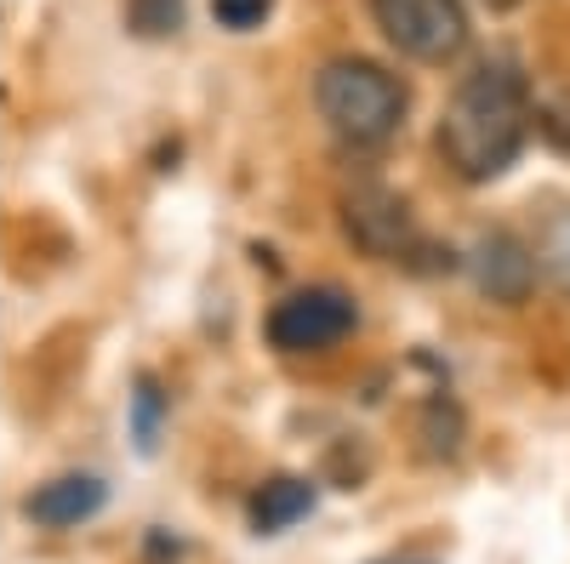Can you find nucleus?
Segmentation results:
<instances>
[{"label": "nucleus", "instance_id": "3", "mask_svg": "<svg viewBox=\"0 0 570 564\" xmlns=\"http://www.w3.org/2000/svg\"><path fill=\"white\" fill-rule=\"evenodd\" d=\"M360 332V303L343 286H303L292 297H279L263 319V337L274 354L285 359H308V354H331Z\"/></svg>", "mask_w": 570, "mask_h": 564}, {"label": "nucleus", "instance_id": "2", "mask_svg": "<svg viewBox=\"0 0 570 564\" xmlns=\"http://www.w3.org/2000/svg\"><path fill=\"white\" fill-rule=\"evenodd\" d=\"M314 109L325 120V131L337 137L343 149H383L400 137L411 91L400 75H389L371 58H331L314 75Z\"/></svg>", "mask_w": 570, "mask_h": 564}, {"label": "nucleus", "instance_id": "9", "mask_svg": "<svg viewBox=\"0 0 570 564\" xmlns=\"http://www.w3.org/2000/svg\"><path fill=\"white\" fill-rule=\"evenodd\" d=\"M166 405H171V399L160 394L155 376H137V388H131V439H137V451H142V456H155V451H160Z\"/></svg>", "mask_w": 570, "mask_h": 564}, {"label": "nucleus", "instance_id": "1", "mask_svg": "<svg viewBox=\"0 0 570 564\" xmlns=\"http://www.w3.org/2000/svg\"><path fill=\"white\" fill-rule=\"evenodd\" d=\"M537 126L531 80L513 58H485L456 80L440 115V155L462 182H497Z\"/></svg>", "mask_w": 570, "mask_h": 564}, {"label": "nucleus", "instance_id": "12", "mask_svg": "<svg viewBox=\"0 0 570 564\" xmlns=\"http://www.w3.org/2000/svg\"><path fill=\"white\" fill-rule=\"evenodd\" d=\"M422 439H428V456H456V445H462V410H456L445 394L428 405V416H422Z\"/></svg>", "mask_w": 570, "mask_h": 564}, {"label": "nucleus", "instance_id": "15", "mask_svg": "<svg viewBox=\"0 0 570 564\" xmlns=\"http://www.w3.org/2000/svg\"><path fill=\"white\" fill-rule=\"evenodd\" d=\"M376 564H411V558H376Z\"/></svg>", "mask_w": 570, "mask_h": 564}, {"label": "nucleus", "instance_id": "10", "mask_svg": "<svg viewBox=\"0 0 570 564\" xmlns=\"http://www.w3.org/2000/svg\"><path fill=\"white\" fill-rule=\"evenodd\" d=\"M531 246H537L542 274L553 279V286L570 291V206H553V211H548V222H542V234H537Z\"/></svg>", "mask_w": 570, "mask_h": 564}, {"label": "nucleus", "instance_id": "11", "mask_svg": "<svg viewBox=\"0 0 570 564\" xmlns=\"http://www.w3.org/2000/svg\"><path fill=\"white\" fill-rule=\"evenodd\" d=\"M183 7L188 0H126V23L142 40H166V34L183 29Z\"/></svg>", "mask_w": 570, "mask_h": 564}, {"label": "nucleus", "instance_id": "8", "mask_svg": "<svg viewBox=\"0 0 570 564\" xmlns=\"http://www.w3.org/2000/svg\"><path fill=\"white\" fill-rule=\"evenodd\" d=\"M320 507V491H314V479H297V474H279V479H268L257 496H252V531L257 536H279V531H292V525H303L308 513Z\"/></svg>", "mask_w": 570, "mask_h": 564}, {"label": "nucleus", "instance_id": "5", "mask_svg": "<svg viewBox=\"0 0 570 564\" xmlns=\"http://www.w3.org/2000/svg\"><path fill=\"white\" fill-rule=\"evenodd\" d=\"M371 18L411 63H456L468 52L462 0H371Z\"/></svg>", "mask_w": 570, "mask_h": 564}, {"label": "nucleus", "instance_id": "7", "mask_svg": "<svg viewBox=\"0 0 570 564\" xmlns=\"http://www.w3.org/2000/svg\"><path fill=\"white\" fill-rule=\"evenodd\" d=\"M109 507V485L98 474H58L23 496V520L35 531H75Z\"/></svg>", "mask_w": 570, "mask_h": 564}, {"label": "nucleus", "instance_id": "14", "mask_svg": "<svg viewBox=\"0 0 570 564\" xmlns=\"http://www.w3.org/2000/svg\"><path fill=\"white\" fill-rule=\"evenodd\" d=\"M537 131L548 137L559 155H570V98H548V103H537Z\"/></svg>", "mask_w": 570, "mask_h": 564}, {"label": "nucleus", "instance_id": "4", "mask_svg": "<svg viewBox=\"0 0 570 564\" xmlns=\"http://www.w3.org/2000/svg\"><path fill=\"white\" fill-rule=\"evenodd\" d=\"M343 228H348V240L365 251V257H383V263H405V268H428L422 257H451L440 246H428L422 234H416V217L411 206L394 195L389 182H354L348 195H343ZM456 263V257H451Z\"/></svg>", "mask_w": 570, "mask_h": 564}, {"label": "nucleus", "instance_id": "13", "mask_svg": "<svg viewBox=\"0 0 570 564\" xmlns=\"http://www.w3.org/2000/svg\"><path fill=\"white\" fill-rule=\"evenodd\" d=\"M268 12H274V0H212V18H217L223 29H234V34L257 29Z\"/></svg>", "mask_w": 570, "mask_h": 564}, {"label": "nucleus", "instance_id": "6", "mask_svg": "<svg viewBox=\"0 0 570 564\" xmlns=\"http://www.w3.org/2000/svg\"><path fill=\"white\" fill-rule=\"evenodd\" d=\"M468 274H473V286H480L491 303H525L537 291V279H542V263H537V246H525L519 234L508 228H491L473 240L468 251Z\"/></svg>", "mask_w": 570, "mask_h": 564}]
</instances>
